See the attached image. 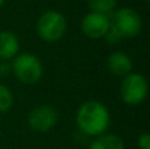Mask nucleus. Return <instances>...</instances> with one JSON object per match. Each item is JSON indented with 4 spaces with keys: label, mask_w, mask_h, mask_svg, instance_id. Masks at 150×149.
<instances>
[{
    "label": "nucleus",
    "mask_w": 150,
    "mask_h": 149,
    "mask_svg": "<svg viewBox=\"0 0 150 149\" xmlns=\"http://www.w3.org/2000/svg\"><path fill=\"white\" fill-rule=\"evenodd\" d=\"M78 129L87 137H98L107 133L111 124V114L104 103L95 99L83 102L75 115Z\"/></svg>",
    "instance_id": "nucleus-1"
},
{
    "label": "nucleus",
    "mask_w": 150,
    "mask_h": 149,
    "mask_svg": "<svg viewBox=\"0 0 150 149\" xmlns=\"http://www.w3.org/2000/svg\"><path fill=\"white\" fill-rule=\"evenodd\" d=\"M11 73L20 83L32 86L41 81L44 65L37 55L30 52H20L11 61Z\"/></svg>",
    "instance_id": "nucleus-2"
},
{
    "label": "nucleus",
    "mask_w": 150,
    "mask_h": 149,
    "mask_svg": "<svg viewBox=\"0 0 150 149\" xmlns=\"http://www.w3.org/2000/svg\"><path fill=\"white\" fill-rule=\"evenodd\" d=\"M67 31V21L62 12L49 9L41 13L36 23L37 36L45 42H57L63 38Z\"/></svg>",
    "instance_id": "nucleus-3"
},
{
    "label": "nucleus",
    "mask_w": 150,
    "mask_h": 149,
    "mask_svg": "<svg viewBox=\"0 0 150 149\" xmlns=\"http://www.w3.org/2000/svg\"><path fill=\"white\" fill-rule=\"evenodd\" d=\"M120 98L122 103L129 107L142 104L149 94V84L146 78L140 73H130L121 78L120 83Z\"/></svg>",
    "instance_id": "nucleus-4"
},
{
    "label": "nucleus",
    "mask_w": 150,
    "mask_h": 149,
    "mask_svg": "<svg viewBox=\"0 0 150 149\" xmlns=\"http://www.w3.org/2000/svg\"><path fill=\"white\" fill-rule=\"evenodd\" d=\"M111 26L124 38H134L142 31V18L136 9L129 7L120 8L112 12Z\"/></svg>",
    "instance_id": "nucleus-5"
},
{
    "label": "nucleus",
    "mask_w": 150,
    "mask_h": 149,
    "mask_svg": "<svg viewBox=\"0 0 150 149\" xmlns=\"http://www.w3.org/2000/svg\"><path fill=\"white\" fill-rule=\"evenodd\" d=\"M59 120V114L53 106L49 104H40L32 108L28 114V126L32 131L45 133L49 132L57 126Z\"/></svg>",
    "instance_id": "nucleus-6"
},
{
    "label": "nucleus",
    "mask_w": 150,
    "mask_h": 149,
    "mask_svg": "<svg viewBox=\"0 0 150 149\" xmlns=\"http://www.w3.org/2000/svg\"><path fill=\"white\" fill-rule=\"evenodd\" d=\"M111 26V18L108 15L96 12H88L80 21V31L91 40H101L105 37Z\"/></svg>",
    "instance_id": "nucleus-7"
},
{
    "label": "nucleus",
    "mask_w": 150,
    "mask_h": 149,
    "mask_svg": "<svg viewBox=\"0 0 150 149\" xmlns=\"http://www.w3.org/2000/svg\"><path fill=\"white\" fill-rule=\"evenodd\" d=\"M107 69L113 77L124 78L133 70L132 58L124 52H113L107 58Z\"/></svg>",
    "instance_id": "nucleus-8"
},
{
    "label": "nucleus",
    "mask_w": 150,
    "mask_h": 149,
    "mask_svg": "<svg viewBox=\"0 0 150 149\" xmlns=\"http://www.w3.org/2000/svg\"><path fill=\"white\" fill-rule=\"evenodd\" d=\"M20 53V40L12 31H0V61H12Z\"/></svg>",
    "instance_id": "nucleus-9"
},
{
    "label": "nucleus",
    "mask_w": 150,
    "mask_h": 149,
    "mask_svg": "<svg viewBox=\"0 0 150 149\" xmlns=\"http://www.w3.org/2000/svg\"><path fill=\"white\" fill-rule=\"evenodd\" d=\"M88 149H125L124 141L115 133H104L95 137Z\"/></svg>",
    "instance_id": "nucleus-10"
},
{
    "label": "nucleus",
    "mask_w": 150,
    "mask_h": 149,
    "mask_svg": "<svg viewBox=\"0 0 150 149\" xmlns=\"http://www.w3.org/2000/svg\"><path fill=\"white\" fill-rule=\"evenodd\" d=\"M117 0H87V5L90 12L103 13V15H111L115 11Z\"/></svg>",
    "instance_id": "nucleus-11"
},
{
    "label": "nucleus",
    "mask_w": 150,
    "mask_h": 149,
    "mask_svg": "<svg viewBox=\"0 0 150 149\" xmlns=\"http://www.w3.org/2000/svg\"><path fill=\"white\" fill-rule=\"evenodd\" d=\"M15 95L8 86L0 83V114H5L13 107Z\"/></svg>",
    "instance_id": "nucleus-12"
},
{
    "label": "nucleus",
    "mask_w": 150,
    "mask_h": 149,
    "mask_svg": "<svg viewBox=\"0 0 150 149\" xmlns=\"http://www.w3.org/2000/svg\"><path fill=\"white\" fill-rule=\"evenodd\" d=\"M103 40H105V42H107V44H109V45H116V44H119L122 38L120 37V34L117 33V32L115 31L112 26H109L108 32H107L105 37H104Z\"/></svg>",
    "instance_id": "nucleus-13"
},
{
    "label": "nucleus",
    "mask_w": 150,
    "mask_h": 149,
    "mask_svg": "<svg viewBox=\"0 0 150 149\" xmlns=\"http://www.w3.org/2000/svg\"><path fill=\"white\" fill-rule=\"evenodd\" d=\"M137 147L138 149H150V135L148 132H144L138 136Z\"/></svg>",
    "instance_id": "nucleus-14"
},
{
    "label": "nucleus",
    "mask_w": 150,
    "mask_h": 149,
    "mask_svg": "<svg viewBox=\"0 0 150 149\" xmlns=\"http://www.w3.org/2000/svg\"><path fill=\"white\" fill-rule=\"evenodd\" d=\"M11 73V65L5 61H0V77H5Z\"/></svg>",
    "instance_id": "nucleus-15"
},
{
    "label": "nucleus",
    "mask_w": 150,
    "mask_h": 149,
    "mask_svg": "<svg viewBox=\"0 0 150 149\" xmlns=\"http://www.w3.org/2000/svg\"><path fill=\"white\" fill-rule=\"evenodd\" d=\"M4 3H5V0H0V9L3 8V5H4Z\"/></svg>",
    "instance_id": "nucleus-16"
}]
</instances>
